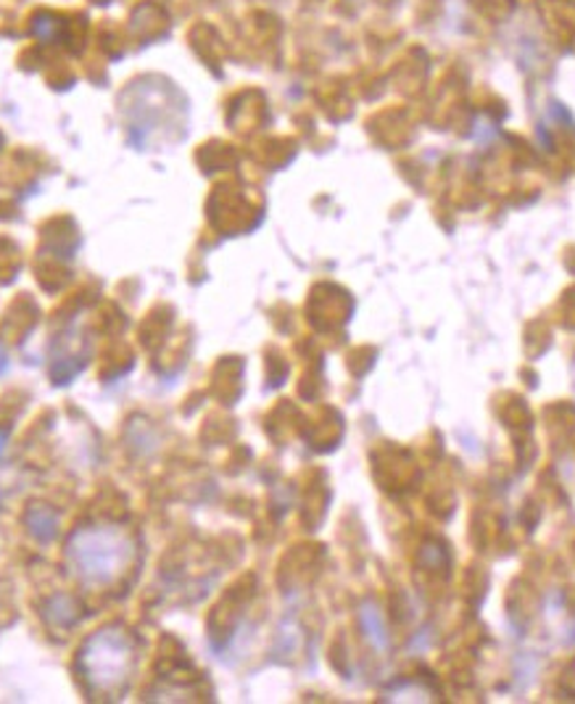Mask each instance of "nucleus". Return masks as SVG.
I'll return each mask as SVG.
<instances>
[{
    "instance_id": "nucleus-1",
    "label": "nucleus",
    "mask_w": 575,
    "mask_h": 704,
    "mask_svg": "<svg viewBox=\"0 0 575 704\" xmlns=\"http://www.w3.org/2000/svg\"><path fill=\"white\" fill-rule=\"evenodd\" d=\"M135 557L133 539L120 525H85L74 530L66 562L85 586H111L129 570Z\"/></svg>"
},
{
    "instance_id": "nucleus-2",
    "label": "nucleus",
    "mask_w": 575,
    "mask_h": 704,
    "mask_svg": "<svg viewBox=\"0 0 575 704\" xmlns=\"http://www.w3.org/2000/svg\"><path fill=\"white\" fill-rule=\"evenodd\" d=\"M133 636L122 628H103L92 633L79 650V672L96 700L120 694L133 676Z\"/></svg>"
},
{
    "instance_id": "nucleus-3",
    "label": "nucleus",
    "mask_w": 575,
    "mask_h": 704,
    "mask_svg": "<svg viewBox=\"0 0 575 704\" xmlns=\"http://www.w3.org/2000/svg\"><path fill=\"white\" fill-rule=\"evenodd\" d=\"M24 525H27V530L37 541L48 543L55 539V533H59V515H55L51 506L33 504L27 510V515H24Z\"/></svg>"
},
{
    "instance_id": "nucleus-4",
    "label": "nucleus",
    "mask_w": 575,
    "mask_h": 704,
    "mask_svg": "<svg viewBox=\"0 0 575 704\" xmlns=\"http://www.w3.org/2000/svg\"><path fill=\"white\" fill-rule=\"evenodd\" d=\"M5 438H9V430H5V428H0V449H3Z\"/></svg>"
}]
</instances>
